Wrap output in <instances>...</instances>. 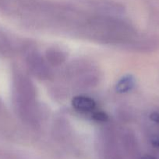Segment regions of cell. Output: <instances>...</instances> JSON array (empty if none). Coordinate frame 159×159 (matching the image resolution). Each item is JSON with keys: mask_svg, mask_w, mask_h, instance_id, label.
Returning <instances> with one entry per match:
<instances>
[{"mask_svg": "<svg viewBox=\"0 0 159 159\" xmlns=\"http://www.w3.org/2000/svg\"><path fill=\"white\" fill-rule=\"evenodd\" d=\"M72 104L75 110L82 113L93 111L96 107V103L94 99L84 96H78L73 98Z\"/></svg>", "mask_w": 159, "mask_h": 159, "instance_id": "cell-1", "label": "cell"}, {"mask_svg": "<svg viewBox=\"0 0 159 159\" xmlns=\"http://www.w3.org/2000/svg\"><path fill=\"white\" fill-rule=\"evenodd\" d=\"M135 85V79L132 75L123 76L115 85V90L118 93H125L130 91Z\"/></svg>", "mask_w": 159, "mask_h": 159, "instance_id": "cell-2", "label": "cell"}, {"mask_svg": "<svg viewBox=\"0 0 159 159\" xmlns=\"http://www.w3.org/2000/svg\"><path fill=\"white\" fill-rule=\"evenodd\" d=\"M93 118L98 122H106L108 120V116L104 112H96L93 114Z\"/></svg>", "mask_w": 159, "mask_h": 159, "instance_id": "cell-3", "label": "cell"}, {"mask_svg": "<svg viewBox=\"0 0 159 159\" xmlns=\"http://www.w3.org/2000/svg\"><path fill=\"white\" fill-rule=\"evenodd\" d=\"M150 119H151L153 122L159 124V113L154 112V113H151V115H150Z\"/></svg>", "mask_w": 159, "mask_h": 159, "instance_id": "cell-4", "label": "cell"}, {"mask_svg": "<svg viewBox=\"0 0 159 159\" xmlns=\"http://www.w3.org/2000/svg\"><path fill=\"white\" fill-rule=\"evenodd\" d=\"M152 144L154 146V147L157 148H159V137H157V138H154V140H152Z\"/></svg>", "mask_w": 159, "mask_h": 159, "instance_id": "cell-5", "label": "cell"}]
</instances>
